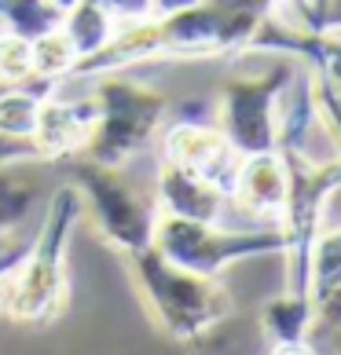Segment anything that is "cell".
I'll use <instances>...</instances> for the list:
<instances>
[{
	"label": "cell",
	"mask_w": 341,
	"mask_h": 355,
	"mask_svg": "<svg viewBox=\"0 0 341 355\" xmlns=\"http://www.w3.org/2000/svg\"><path fill=\"white\" fill-rule=\"evenodd\" d=\"M308 326H312V304L305 293L283 289L272 297L260 311V334H265L268 352H308Z\"/></svg>",
	"instance_id": "7c38bea8"
},
{
	"label": "cell",
	"mask_w": 341,
	"mask_h": 355,
	"mask_svg": "<svg viewBox=\"0 0 341 355\" xmlns=\"http://www.w3.org/2000/svg\"><path fill=\"white\" fill-rule=\"evenodd\" d=\"M51 4H56L59 11H67V8H74V4H77V0H51Z\"/></svg>",
	"instance_id": "ffe728a7"
},
{
	"label": "cell",
	"mask_w": 341,
	"mask_h": 355,
	"mask_svg": "<svg viewBox=\"0 0 341 355\" xmlns=\"http://www.w3.org/2000/svg\"><path fill=\"white\" fill-rule=\"evenodd\" d=\"M0 81L4 85L30 81V41L11 30H0Z\"/></svg>",
	"instance_id": "2e32d148"
},
{
	"label": "cell",
	"mask_w": 341,
	"mask_h": 355,
	"mask_svg": "<svg viewBox=\"0 0 341 355\" xmlns=\"http://www.w3.org/2000/svg\"><path fill=\"white\" fill-rule=\"evenodd\" d=\"M81 216V191L74 183H63L51 194L44 223L37 227L33 242L26 245V257L19 260L8 300V315L15 322H44L63 308V300H67V249Z\"/></svg>",
	"instance_id": "3957f363"
},
{
	"label": "cell",
	"mask_w": 341,
	"mask_h": 355,
	"mask_svg": "<svg viewBox=\"0 0 341 355\" xmlns=\"http://www.w3.org/2000/svg\"><path fill=\"white\" fill-rule=\"evenodd\" d=\"M290 77V62H279L260 77H239L220 92V132L242 157L275 150V99Z\"/></svg>",
	"instance_id": "52a82bcc"
},
{
	"label": "cell",
	"mask_w": 341,
	"mask_h": 355,
	"mask_svg": "<svg viewBox=\"0 0 341 355\" xmlns=\"http://www.w3.org/2000/svg\"><path fill=\"white\" fill-rule=\"evenodd\" d=\"M165 260L199 271V275H224L228 268L253 257L283 253L286 231L283 223H260V227H228V223H206V220H183L158 213L154 220V242Z\"/></svg>",
	"instance_id": "5b68a950"
},
{
	"label": "cell",
	"mask_w": 341,
	"mask_h": 355,
	"mask_svg": "<svg viewBox=\"0 0 341 355\" xmlns=\"http://www.w3.org/2000/svg\"><path fill=\"white\" fill-rule=\"evenodd\" d=\"M165 162H176L183 168H191L194 176H202L206 183H213L217 191H224L231 198L242 154L224 139L220 128L183 121V125H173L165 132Z\"/></svg>",
	"instance_id": "ba28073f"
},
{
	"label": "cell",
	"mask_w": 341,
	"mask_h": 355,
	"mask_svg": "<svg viewBox=\"0 0 341 355\" xmlns=\"http://www.w3.org/2000/svg\"><path fill=\"white\" fill-rule=\"evenodd\" d=\"M301 0H272V11H283V8H294Z\"/></svg>",
	"instance_id": "d6986e66"
},
{
	"label": "cell",
	"mask_w": 341,
	"mask_h": 355,
	"mask_svg": "<svg viewBox=\"0 0 341 355\" xmlns=\"http://www.w3.org/2000/svg\"><path fill=\"white\" fill-rule=\"evenodd\" d=\"M199 0H151V15H173V11L194 8Z\"/></svg>",
	"instance_id": "ac0fdd59"
},
{
	"label": "cell",
	"mask_w": 341,
	"mask_h": 355,
	"mask_svg": "<svg viewBox=\"0 0 341 355\" xmlns=\"http://www.w3.org/2000/svg\"><path fill=\"white\" fill-rule=\"evenodd\" d=\"M268 0H199L173 15H151L117 26L110 41L77 59L70 77H99L154 59H217L239 55L250 44Z\"/></svg>",
	"instance_id": "6da1fadb"
},
{
	"label": "cell",
	"mask_w": 341,
	"mask_h": 355,
	"mask_svg": "<svg viewBox=\"0 0 341 355\" xmlns=\"http://www.w3.org/2000/svg\"><path fill=\"white\" fill-rule=\"evenodd\" d=\"M63 22V11L51 0H0V30H11L33 41L37 33H48Z\"/></svg>",
	"instance_id": "9a60e30c"
},
{
	"label": "cell",
	"mask_w": 341,
	"mask_h": 355,
	"mask_svg": "<svg viewBox=\"0 0 341 355\" xmlns=\"http://www.w3.org/2000/svg\"><path fill=\"white\" fill-rule=\"evenodd\" d=\"M286 194H290V173H286V162L279 157V150L242 157L239 176H235V191H231V205H239L257 223H283Z\"/></svg>",
	"instance_id": "9c48e42d"
},
{
	"label": "cell",
	"mask_w": 341,
	"mask_h": 355,
	"mask_svg": "<svg viewBox=\"0 0 341 355\" xmlns=\"http://www.w3.org/2000/svg\"><path fill=\"white\" fill-rule=\"evenodd\" d=\"M154 326L176 345H194L231 319L235 300L217 275H199L165 260L154 245L125 257Z\"/></svg>",
	"instance_id": "7a4b0ae2"
},
{
	"label": "cell",
	"mask_w": 341,
	"mask_h": 355,
	"mask_svg": "<svg viewBox=\"0 0 341 355\" xmlns=\"http://www.w3.org/2000/svg\"><path fill=\"white\" fill-rule=\"evenodd\" d=\"M74 62H77V48L63 33V26H56L48 33H37L30 41V81L33 85L51 88L63 77H70Z\"/></svg>",
	"instance_id": "4fadbf2b"
},
{
	"label": "cell",
	"mask_w": 341,
	"mask_h": 355,
	"mask_svg": "<svg viewBox=\"0 0 341 355\" xmlns=\"http://www.w3.org/2000/svg\"><path fill=\"white\" fill-rule=\"evenodd\" d=\"M74 157V187L81 191L85 213H92V220H96L99 239L122 257L147 249L154 242V220H158L154 198L140 194L122 176V168L96 165L81 154Z\"/></svg>",
	"instance_id": "8992f818"
},
{
	"label": "cell",
	"mask_w": 341,
	"mask_h": 355,
	"mask_svg": "<svg viewBox=\"0 0 341 355\" xmlns=\"http://www.w3.org/2000/svg\"><path fill=\"white\" fill-rule=\"evenodd\" d=\"M92 4L107 11L114 26H128V22L151 19V0H92Z\"/></svg>",
	"instance_id": "e0dca14e"
},
{
	"label": "cell",
	"mask_w": 341,
	"mask_h": 355,
	"mask_svg": "<svg viewBox=\"0 0 341 355\" xmlns=\"http://www.w3.org/2000/svg\"><path fill=\"white\" fill-rule=\"evenodd\" d=\"M154 205L158 213L183 216V220H206V223H224L231 198L217 191L213 183L194 176L191 168L176 162H162L158 168V187H154Z\"/></svg>",
	"instance_id": "30bf717a"
},
{
	"label": "cell",
	"mask_w": 341,
	"mask_h": 355,
	"mask_svg": "<svg viewBox=\"0 0 341 355\" xmlns=\"http://www.w3.org/2000/svg\"><path fill=\"white\" fill-rule=\"evenodd\" d=\"M96 121V107L88 103H63V99H41L37 110V125L30 136V147L37 154V162H63V157L81 154L85 139Z\"/></svg>",
	"instance_id": "8fae6325"
},
{
	"label": "cell",
	"mask_w": 341,
	"mask_h": 355,
	"mask_svg": "<svg viewBox=\"0 0 341 355\" xmlns=\"http://www.w3.org/2000/svg\"><path fill=\"white\" fill-rule=\"evenodd\" d=\"M92 107H96V121L81 147V157L96 165L122 168L128 157H136L154 132L162 128L169 114V99L158 88L122 77V70L92 77Z\"/></svg>",
	"instance_id": "277c9868"
},
{
	"label": "cell",
	"mask_w": 341,
	"mask_h": 355,
	"mask_svg": "<svg viewBox=\"0 0 341 355\" xmlns=\"http://www.w3.org/2000/svg\"><path fill=\"white\" fill-rule=\"evenodd\" d=\"M59 26H63V33L70 37V44L77 48V59H85L96 48H103V44L110 41V33L117 30L107 11L96 8L92 0H77L74 8H67Z\"/></svg>",
	"instance_id": "5bb4252c"
}]
</instances>
